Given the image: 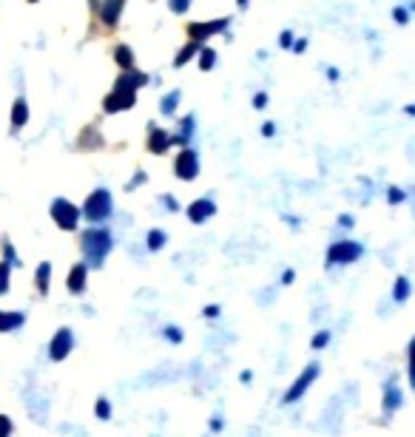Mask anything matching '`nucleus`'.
Listing matches in <instances>:
<instances>
[{
    "label": "nucleus",
    "instance_id": "38",
    "mask_svg": "<svg viewBox=\"0 0 415 437\" xmlns=\"http://www.w3.org/2000/svg\"><path fill=\"white\" fill-rule=\"evenodd\" d=\"M191 3H194V0H168V9H171L174 15H185V12L191 9Z\"/></svg>",
    "mask_w": 415,
    "mask_h": 437
},
{
    "label": "nucleus",
    "instance_id": "17",
    "mask_svg": "<svg viewBox=\"0 0 415 437\" xmlns=\"http://www.w3.org/2000/svg\"><path fill=\"white\" fill-rule=\"evenodd\" d=\"M23 324H26V313H20V310H0V335L17 332V329H23Z\"/></svg>",
    "mask_w": 415,
    "mask_h": 437
},
{
    "label": "nucleus",
    "instance_id": "12",
    "mask_svg": "<svg viewBox=\"0 0 415 437\" xmlns=\"http://www.w3.org/2000/svg\"><path fill=\"white\" fill-rule=\"evenodd\" d=\"M129 0H92V9L97 15V20L105 26V29H117L119 23V15L126 9Z\"/></svg>",
    "mask_w": 415,
    "mask_h": 437
},
{
    "label": "nucleus",
    "instance_id": "6",
    "mask_svg": "<svg viewBox=\"0 0 415 437\" xmlns=\"http://www.w3.org/2000/svg\"><path fill=\"white\" fill-rule=\"evenodd\" d=\"M49 216H52L54 228L63 230V233H77L80 225H82V210H80V205H74V202L66 199V196H57V199L49 205Z\"/></svg>",
    "mask_w": 415,
    "mask_h": 437
},
{
    "label": "nucleus",
    "instance_id": "15",
    "mask_svg": "<svg viewBox=\"0 0 415 437\" xmlns=\"http://www.w3.org/2000/svg\"><path fill=\"white\" fill-rule=\"evenodd\" d=\"M52 276H54V267H52V261H40L37 265V270H34V290H37V295H49V290H52Z\"/></svg>",
    "mask_w": 415,
    "mask_h": 437
},
{
    "label": "nucleus",
    "instance_id": "32",
    "mask_svg": "<svg viewBox=\"0 0 415 437\" xmlns=\"http://www.w3.org/2000/svg\"><path fill=\"white\" fill-rule=\"evenodd\" d=\"M404 202H407V191L390 185V188H387V205H404Z\"/></svg>",
    "mask_w": 415,
    "mask_h": 437
},
{
    "label": "nucleus",
    "instance_id": "22",
    "mask_svg": "<svg viewBox=\"0 0 415 437\" xmlns=\"http://www.w3.org/2000/svg\"><path fill=\"white\" fill-rule=\"evenodd\" d=\"M77 148L80 151H97V148H103V137L97 134V128H82V134L77 137Z\"/></svg>",
    "mask_w": 415,
    "mask_h": 437
},
{
    "label": "nucleus",
    "instance_id": "13",
    "mask_svg": "<svg viewBox=\"0 0 415 437\" xmlns=\"http://www.w3.org/2000/svg\"><path fill=\"white\" fill-rule=\"evenodd\" d=\"M217 199L214 196H199L194 199L188 207H185V216H188V222L191 225H205V222H211V218L217 216Z\"/></svg>",
    "mask_w": 415,
    "mask_h": 437
},
{
    "label": "nucleus",
    "instance_id": "2",
    "mask_svg": "<svg viewBox=\"0 0 415 437\" xmlns=\"http://www.w3.org/2000/svg\"><path fill=\"white\" fill-rule=\"evenodd\" d=\"M364 253H367L364 242L350 239V236H342V239H336V242L327 244V250H324V267L336 270V267L358 265V261L364 258Z\"/></svg>",
    "mask_w": 415,
    "mask_h": 437
},
{
    "label": "nucleus",
    "instance_id": "45",
    "mask_svg": "<svg viewBox=\"0 0 415 437\" xmlns=\"http://www.w3.org/2000/svg\"><path fill=\"white\" fill-rule=\"evenodd\" d=\"M293 52H296V54H305V52H307V37H296V40H293Z\"/></svg>",
    "mask_w": 415,
    "mask_h": 437
},
{
    "label": "nucleus",
    "instance_id": "42",
    "mask_svg": "<svg viewBox=\"0 0 415 437\" xmlns=\"http://www.w3.org/2000/svg\"><path fill=\"white\" fill-rule=\"evenodd\" d=\"M293 281H296V270H293V267H287V270L282 273L279 284H282V287H293Z\"/></svg>",
    "mask_w": 415,
    "mask_h": 437
},
{
    "label": "nucleus",
    "instance_id": "40",
    "mask_svg": "<svg viewBox=\"0 0 415 437\" xmlns=\"http://www.w3.org/2000/svg\"><path fill=\"white\" fill-rule=\"evenodd\" d=\"M393 20H395L398 26H407V23H409V9H407V6H395V9H393Z\"/></svg>",
    "mask_w": 415,
    "mask_h": 437
},
{
    "label": "nucleus",
    "instance_id": "49",
    "mask_svg": "<svg viewBox=\"0 0 415 437\" xmlns=\"http://www.w3.org/2000/svg\"><path fill=\"white\" fill-rule=\"evenodd\" d=\"M404 114H407V117H415V103H412V105H407V108H404Z\"/></svg>",
    "mask_w": 415,
    "mask_h": 437
},
{
    "label": "nucleus",
    "instance_id": "37",
    "mask_svg": "<svg viewBox=\"0 0 415 437\" xmlns=\"http://www.w3.org/2000/svg\"><path fill=\"white\" fill-rule=\"evenodd\" d=\"M159 205L168 210V213H180V202H177L171 193H162V196H159Z\"/></svg>",
    "mask_w": 415,
    "mask_h": 437
},
{
    "label": "nucleus",
    "instance_id": "18",
    "mask_svg": "<svg viewBox=\"0 0 415 437\" xmlns=\"http://www.w3.org/2000/svg\"><path fill=\"white\" fill-rule=\"evenodd\" d=\"M29 117H31V111H29V103H26V97H17V100L12 103V114H9V125H12V131H15V134H17L20 128H26Z\"/></svg>",
    "mask_w": 415,
    "mask_h": 437
},
{
    "label": "nucleus",
    "instance_id": "19",
    "mask_svg": "<svg viewBox=\"0 0 415 437\" xmlns=\"http://www.w3.org/2000/svg\"><path fill=\"white\" fill-rule=\"evenodd\" d=\"M412 298V281L409 276H395L393 287H390V301L393 304H407Z\"/></svg>",
    "mask_w": 415,
    "mask_h": 437
},
{
    "label": "nucleus",
    "instance_id": "26",
    "mask_svg": "<svg viewBox=\"0 0 415 437\" xmlns=\"http://www.w3.org/2000/svg\"><path fill=\"white\" fill-rule=\"evenodd\" d=\"M180 100H182V91H180V89L168 91V94L159 100V114H162V117H174L177 108H180Z\"/></svg>",
    "mask_w": 415,
    "mask_h": 437
},
{
    "label": "nucleus",
    "instance_id": "31",
    "mask_svg": "<svg viewBox=\"0 0 415 437\" xmlns=\"http://www.w3.org/2000/svg\"><path fill=\"white\" fill-rule=\"evenodd\" d=\"M9 290H12V267L6 261H0V298H3Z\"/></svg>",
    "mask_w": 415,
    "mask_h": 437
},
{
    "label": "nucleus",
    "instance_id": "47",
    "mask_svg": "<svg viewBox=\"0 0 415 437\" xmlns=\"http://www.w3.org/2000/svg\"><path fill=\"white\" fill-rule=\"evenodd\" d=\"M327 77H330V80H333V82H339V77H342V71H339L336 66H330V68H327Z\"/></svg>",
    "mask_w": 415,
    "mask_h": 437
},
{
    "label": "nucleus",
    "instance_id": "4",
    "mask_svg": "<svg viewBox=\"0 0 415 437\" xmlns=\"http://www.w3.org/2000/svg\"><path fill=\"white\" fill-rule=\"evenodd\" d=\"M82 210V222H89V225H105L108 218L114 216V196L108 188H94L86 202L80 205Z\"/></svg>",
    "mask_w": 415,
    "mask_h": 437
},
{
    "label": "nucleus",
    "instance_id": "50",
    "mask_svg": "<svg viewBox=\"0 0 415 437\" xmlns=\"http://www.w3.org/2000/svg\"><path fill=\"white\" fill-rule=\"evenodd\" d=\"M247 3H251V0H236V6H242V9H245Z\"/></svg>",
    "mask_w": 415,
    "mask_h": 437
},
{
    "label": "nucleus",
    "instance_id": "48",
    "mask_svg": "<svg viewBox=\"0 0 415 437\" xmlns=\"http://www.w3.org/2000/svg\"><path fill=\"white\" fill-rule=\"evenodd\" d=\"M282 218H284V225H290V228H293V230L299 228V218H296V216H282Z\"/></svg>",
    "mask_w": 415,
    "mask_h": 437
},
{
    "label": "nucleus",
    "instance_id": "5",
    "mask_svg": "<svg viewBox=\"0 0 415 437\" xmlns=\"http://www.w3.org/2000/svg\"><path fill=\"white\" fill-rule=\"evenodd\" d=\"M137 105V89L129 82V77L119 71L114 89L103 97V111L105 114H119V111H131Z\"/></svg>",
    "mask_w": 415,
    "mask_h": 437
},
{
    "label": "nucleus",
    "instance_id": "41",
    "mask_svg": "<svg viewBox=\"0 0 415 437\" xmlns=\"http://www.w3.org/2000/svg\"><path fill=\"white\" fill-rule=\"evenodd\" d=\"M293 40H296V34L290 31V29H284V31L279 34V46H282V49H293Z\"/></svg>",
    "mask_w": 415,
    "mask_h": 437
},
{
    "label": "nucleus",
    "instance_id": "34",
    "mask_svg": "<svg viewBox=\"0 0 415 437\" xmlns=\"http://www.w3.org/2000/svg\"><path fill=\"white\" fill-rule=\"evenodd\" d=\"M12 434H15V420L6 412H0V437H12Z\"/></svg>",
    "mask_w": 415,
    "mask_h": 437
},
{
    "label": "nucleus",
    "instance_id": "51",
    "mask_svg": "<svg viewBox=\"0 0 415 437\" xmlns=\"http://www.w3.org/2000/svg\"><path fill=\"white\" fill-rule=\"evenodd\" d=\"M26 3H40V0H26Z\"/></svg>",
    "mask_w": 415,
    "mask_h": 437
},
{
    "label": "nucleus",
    "instance_id": "25",
    "mask_svg": "<svg viewBox=\"0 0 415 437\" xmlns=\"http://www.w3.org/2000/svg\"><path fill=\"white\" fill-rule=\"evenodd\" d=\"M159 338H162L165 343H171V346H180V343H185V329H182L180 324H162Z\"/></svg>",
    "mask_w": 415,
    "mask_h": 437
},
{
    "label": "nucleus",
    "instance_id": "16",
    "mask_svg": "<svg viewBox=\"0 0 415 437\" xmlns=\"http://www.w3.org/2000/svg\"><path fill=\"white\" fill-rule=\"evenodd\" d=\"M194 131H196V117H194V114H185V117L180 119V125H177V134H171V137H174V145L188 148L191 140H194Z\"/></svg>",
    "mask_w": 415,
    "mask_h": 437
},
{
    "label": "nucleus",
    "instance_id": "8",
    "mask_svg": "<svg viewBox=\"0 0 415 437\" xmlns=\"http://www.w3.org/2000/svg\"><path fill=\"white\" fill-rule=\"evenodd\" d=\"M77 346V335L71 327H57L54 335L49 338V346H46V355L52 364H63Z\"/></svg>",
    "mask_w": 415,
    "mask_h": 437
},
{
    "label": "nucleus",
    "instance_id": "28",
    "mask_svg": "<svg viewBox=\"0 0 415 437\" xmlns=\"http://www.w3.org/2000/svg\"><path fill=\"white\" fill-rule=\"evenodd\" d=\"M0 253H3V258H0V261H6L12 270H15V267H23V261H20V255H17V250H15V244H12L9 239L0 242Z\"/></svg>",
    "mask_w": 415,
    "mask_h": 437
},
{
    "label": "nucleus",
    "instance_id": "33",
    "mask_svg": "<svg viewBox=\"0 0 415 437\" xmlns=\"http://www.w3.org/2000/svg\"><path fill=\"white\" fill-rule=\"evenodd\" d=\"M145 182H148V173H145V170H134V177H131L129 182H126V191L131 193V191H137V188H143Z\"/></svg>",
    "mask_w": 415,
    "mask_h": 437
},
{
    "label": "nucleus",
    "instance_id": "9",
    "mask_svg": "<svg viewBox=\"0 0 415 437\" xmlns=\"http://www.w3.org/2000/svg\"><path fill=\"white\" fill-rule=\"evenodd\" d=\"M202 173V159H199V151H194L191 145L188 148H180V154L174 156V177L180 182H196Z\"/></svg>",
    "mask_w": 415,
    "mask_h": 437
},
{
    "label": "nucleus",
    "instance_id": "27",
    "mask_svg": "<svg viewBox=\"0 0 415 437\" xmlns=\"http://www.w3.org/2000/svg\"><path fill=\"white\" fill-rule=\"evenodd\" d=\"M330 343H333V332H330L327 327H319V329L310 335V349H313V353H324Z\"/></svg>",
    "mask_w": 415,
    "mask_h": 437
},
{
    "label": "nucleus",
    "instance_id": "43",
    "mask_svg": "<svg viewBox=\"0 0 415 437\" xmlns=\"http://www.w3.org/2000/svg\"><path fill=\"white\" fill-rule=\"evenodd\" d=\"M254 108H256V111H262V108H268V94H265V91H259V94H254Z\"/></svg>",
    "mask_w": 415,
    "mask_h": 437
},
{
    "label": "nucleus",
    "instance_id": "21",
    "mask_svg": "<svg viewBox=\"0 0 415 437\" xmlns=\"http://www.w3.org/2000/svg\"><path fill=\"white\" fill-rule=\"evenodd\" d=\"M404 378H407L409 392H415V335L407 341V349H404Z\"/></svg>",
    "mask_w": 415,
    "mask_h": 437
},
{
    "label": "nucleus",
    "instance_id": "3",
    "mask_svg": "<svg viewBox=\"0 0 415 437\" xmlns=\"http://www.w3.org/2000/svg\"><path fill=\"white\" fill-rule=\"evenodd\" d=\"M321 378V364L319 361H310L299 369V375L290 380V386L282 392V406H299L305 398H307V392L316 386V380Z\"/></svg>",
    "mask_w": 415,
    "mask_h": 437
},
{
    "label": "nucleus",
    "instance_id": "1",
    "mask_svg": "<svg viewBox=\"0 0 415 437\" xmlns=\"http://www.w3.org/2000/svg\"><path fill=\"white\" fill-rule=\"evenodd\" d=\"M77 244H80L82 261L89 265V270H100L114 250V233L105 225H89L86 230H80Z\"/></svg>",
    "mask_w": 415,
    "mask_h": 437
},
{
    "label": "nucleus",
    "instance_id": "14",
    "mask_svg": "<svg viewBox=\"0 0 415 437\" xmlns=\"http://www.w3.org/2000/svg\"><path fill=\"white\" fill-rule=\"evenodd\" d=\"M89 265L86 261H77V265H71V270L66 273V290L68 295H82L89 290Z\"/></svg>",
    "mask_w": 415,
    "mask_h": 437
},
{
    "label": "nucleus",
    "instance_id": "46",
    "mask_svg": "<svg viewBox=\"0 0 415 437\" xmlns=\"http://www.w3.org/2000/svg\"><path fill=\"white\" fill-rule=\"evenodd\" d=\"M262 137H268V140H270V137H276V122H270V119H268V122H262Z\"/></svg>",
    "mask_w": 415,
    "mask_h": 437
},
{
    "label": "nucleus",
    "instance_id": "29",
    "mask_svg": "<svg viewBox=\"0 0 415 437\" xmlns=\"http://www.w3.org/2000/svg\"><path fill=\"white\" fill-rule=\"evenodd\" d=\"M94 417H97L100 423H108V420L114 417V406H111V401H108L105 395H100V398L94 401Z\"/></svg>",
    "mask_w": 415,
    "mask_h": 437
},
{
    "label": "nucleus",
    "instance_id": "7",
    "mask_svg": "<svg viewBox=\"0 0 415 437\" xmlns=\"http://www.w3.org/2000/svg\"><path fill=\"white\" fill-rule=\"evenodd\" d=\"M401 409H404V386H401V378L393 372L381 383V423L395 417V412Z\"/></svg>",
    "mask_w": 415,
    "mask_h": 437
},
{
    "label": "nucleus",
    "instance_id": "36",
    "mask_svg": "<svg viewBox=\"0 0 415 437\" xmlns=\"http://www.w3.org/2000/svg\"><path fill=\"white\" fill-rule=\"evenodd\" d=\"M219 316H222L219 304H205V307H202V318H205V321H217Z\"/></svg>",
    "mask_w": 415,
    "mask_h": 437
},
{
    "label": "nucleus",
    "instance_id": "24",
    "mask_svg": "<svg viewBox=\"0 0 415 437\" xmlns=\"http://www.w3.org/2000/svg\"><path fill=\"white\" fill-rule=\"evenodd\" d=\"M199 43H194V40H185V46L177 52V57H174V68H182V66H188L191 60H196V54H199Z\"/></svg>",
    "mask_w": 415,
    "mask_h": 437
},
{
    "label": "nucleus",
    "instance_id": "10",
    "mask_svg": "<svg viewBox=\"0 0 415 437\" xmlns=\"http://www.w3.org/2000/svg\"><path fill=\"white\" fill-rule=\"evenodd\" d=\"M228 26H231V17H217V20H196V23H191L188 26V40H194V43H202L205 40H211V37H219V34H225L228 31Z\"/></svg>",
    "mask_w": 415,
    "mask_h": 437
},
{
    "label": "nucleus",
    "instance_id": "35",
    "mask_svg": "<svg viewBox=\"0 0 415 437\" xmlns=\"http://www.w3.org/2000/svg\"><path fill=\"white\" fill-rule=\"evenodd\" d=\"M225 429V417L219 415V412H214L211 417H208V431H211V434H219Z\"/></svg>",
    "mask_w": 415,
    "mask_h": 437
},
{
    "label": "nucleus",
    "instance_id": "20",
    "mask_svg": "<svg viewBox=\"0 0 415 437\" xmlns=\"http://www.w3.org/2000/svg\"><path fill=\"white\" fill-rule=\"evenodd\" d=\"M114 63L119 66V71L137 68V57H134V49L129 46V43H117L114 46Z\"/></svg>",
    "mask_w": 415,
    "mask_h": 437
},
{
    "label": "nucleus",
    "instance_id": "11",
    "mask_svg": "<svg viewBox=\"0 0 415 437\" xmlns=\"http://www.w3.org/2000/svg\"><path fill=\"white\" fill-rule=\"evenodd\" d=\"M174 148V137L171 131L159 128L156 122H148V134H145V151L154 154V156H165Z\"/></svg>",
    "mask_w": 415,
    "mask_h": 437
},
{
    "label": "nucleus",
    "instance_id": "44",
    "mask_svg": "<svg viewBox=\"0 0 415 437\" xmlns=\"http://www.w3.org/2000/svg\"><path fill=\"white\" fill-rule=\"evenodd\" d=\"M239 383H242V386H251V383H254V369H242V372H239Z\"/></svg>",
    "mask_w": 415,
    "mask_h": 437
},
{
    "label": "nucleus",
    "instance_id": "23",
    "mask_svg": "<svg viewBox=\"0 0 415 437\" xmlns=\"http://www.w3.org/2000/svg\"><path fill=\"white\" fill-rule=\"evenodd\" d=\"M165 244H168V230L151 228V230L145 233V250H148V253H159V250H165Z\"/></svg>",
    "mask_w": 415,
    "mask_h": 437
},
{
    "label": "nucleus",
    "instance_id": "30",
    "mask_svg": "<svg viewBox=\"0 0 415 437\" xmlns=\"http://www.w3.org/2000/svg\"><path fill=\"white\" fill-rule=\"evenodd\" d=\"M196 60H199V71H211L217 66V52L211 46H202L199 54H196Z\"/></svg>",
    "mask_w": 415,
    "mask_h": 437
},
{
    "label": "nucleus",
    "instance_id": "39",
    "mask_svg": "<svg viewBox=\"0 0 415 437\" xmlns=\"http://www.w3.org/2000/svg\"><path fill=\"white\" fill-rule=\"evenodd\" d=\"M336 228H339V230H353V228H356V216H353V213H342L339 222H336Z\"/></svg>",
    "mask_w": 415,
    "mask_h": 437
}]
</instances>
